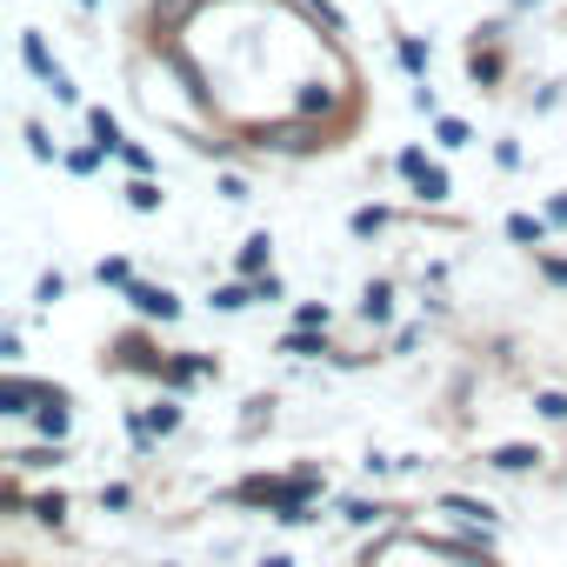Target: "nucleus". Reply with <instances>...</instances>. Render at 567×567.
<instances>
[{
  "instance_id": "obj_19",
  "label": "nucleus",
  "mask_w": 567,
  "mask_h": 567,
  "mask_svg": "<svg viewBox=\"0 0 567 567\" xmlns=\"http://www.w3.org/2000/svg\"><path fill=\"white\" fill-rule=\"evenodd\" d=\"M328 101H334L328 87H301V114H328Z\"/></svg>"
},
{
  "instance_id": "obj_14",
  "label": "nucleus",
  "mask_w": 567,
  "mask_h": 567,
  "mask_svg": "<svg viewBox=\"0 0 567 567\" xmlns=\"http://www.w3.org/2000/svg\"><path fill=\"white\" fill-rule=\"evenodd\" d=\"M127 200H134L141 214H154V207H161V187H154V181H134V187H127Z\"/></svg>"
},
{
  "instance_id": "obj_9",
  "label": "nucleus",
  "mask_w": 567,
  "mask_h": 567,
  "mask_svg": "<svg viewBox=\"0 0 567 567\" xmlns=\"http://www.w3.org/2000/svg\"><path fill=\"white\" fill-rule=\"evenodd\" d=\"M507 234L520 240V247H540L547 234H540V220H527V214H507Z\"/></svg>"
},
{
  "instance_id": "obj_18",
  "label": "nucleus",
  "mask_w": 567,
  "mask_h": 567,
  "mask_svg": "<svg viewBox=\"0 0 567 567\" xmlns=\"http://www.w3.org/2000/svg\"><path fill=\"white\" fill-rule=\"evenodd\" d=\"M447 514H467V520H474V514H481V520H487V514H494V507H487V501H467V494H447Z\"/></svg>"
},
{
  "instance_id": "obj_2",
  "label": "nucleus",
  "mask_w": 567,
  "mask_h": 567,
  "mask_svg": "<svg viewBox=\"0 0 567 567\" xmlns=\"http://www.w3.org/2000/svg\"><path fill=\"white\" fill-rule=\"evenodd\" d=\"M487 467H501V474H527V467H540V447L507 441V447H494V454H487Z\"/></svg>"
},
{
  "instance_id": "obj_13",
  "label": "nucleus",
  "mask_w": 567,
  "mask_h": 567,
  "mask_svg": "<svg viewBox=\"0 0 567 567\" xmlns=\"http://www.w3.org/2000/svg\"><path fill=\"white\" fill-rule=\"evenodd\" d=\"M414 187H421V200H447V174H441V167H427Z\"/></svg>"
},
{
  "instance_id": "obj_21",
  "label": "nucleus",
  "mask_w": 567,
  "mask_h": 567,
  "mask_svg": "<svg viewBox=\"0 0 567 567\" xmlns=\"http://www.w3.org/2000/svg\"><path fill=\"white\" fill-rule=\"evenodd\" d=\"M540 274L554 280V288H567V260H554V254H540Z\"/></svg>"
},
{
  "instance_id": "obj_3",
  "label": "nucleus",
  "mask_w": 567,
  "mask_h": 567,
  "mask_svg": "<svg viewBox=\"0 0 567 567\" xmlns=\"http://www.w3.org/2000/svg\"><path fill=\"white\" fill-rule=\"evenodd\" d=\"M127 301H134V308H141V315H147V321H174V315H181V301H174V295H167V288H134V295H127Z\"/></svg>"
},
{
  "instance_id": "obj_15",
  "label": "nucleus",
  "mask_w": 567,
  "mask_h": 567,
  "mask_svg": "<svg viewBox=\"0 0 567 567\" xmlns=\"http://www.w3.org/2000/svg\"><path fill=\"white\" fill-rule=\"evenodd\" d=\"M247 301H260V295H247V288H220V295H214V308H220V315H240Z\"/></svg>"
},
{
  "instance_id": "obj_7",
  "label": "nucleus",
  "mask_w": 567,
  "mask_h": 567,
  "mask_svg": "<svg viewBox=\"0 0 567 567\" xmlns=\"http://www.w3.org/2000/svg\"><path fill=\"white\" fill-rule=\"evenodd\" d=\"M280 354H295V361H315V354H328V341H315V334H288V341H280Z\"/></svg>"
},
{
  "instance_id": "obj_20",
  "label": "nucleus",
  "mask_w": 567,
  "mask_h": 567,
  "mask_svg": "<svg viewBox=\"0 0 567 567\" xmlns=\"http://www.w3.org/2000/svg\"><path fill=\"white\" fill-rule=\"evenodd\" d=\"M441 147H467V121H441Z\"/></svg>"
},
{
  "instance_id": "obj_4",
  "label": "nucleus",
  "mask_w": 567,
  "mask_h": 567,
  "mask_svg": "<svg viewBox=\"0 0 567 567\" xmlns=\"http://www.w3.org/2000/svg\"><path fill=\"white\" fill-rule=\"evenodd\" d=\"M34 401H48V388H34V381H8V388H0V414H34Z\"/></svg>"
},
{
  "instance_id": "obj_1",
  "label": "nucleus",
  "mask_w": 567,
  "mask_h": 567,
  "mask_svg": "<svg viewBox=\"0 0 567 567\" xmlns=\"http://www.w3.org/2000/svg\"><path fill=\"white\" fill-rule=\"evenodd\" d=\"M315 487H321V474H315V467H301L295 481H240V487H234V501L274 507L280 520H308V501H315Z\"/></svg>"
},
{
  "instance_id": "obj_11",
  "label": "nucleus",
  "mask_w": 567,
  "mask_h": 567,
  "mask_svg": "<svg viewBox=\"0 0 567 567\" xmlns=\"http://www.w3.org/2000/svg\"><path fill=\"white\" fill-rule=\"evenodd\" d=\"M87 127H94V147H121V127H114V114H87Z\"/></svg>"
},
{
  "instance_id": "obj_23",
  "label": "nucleus",
  "mask_w": 567,
  "mask_h": 567,
  "mask_svg": "<svg viewBox=\"0 0 567 567\" xmlns=\"http://www.w3.org/2000/svg\"><path fill=\"white\" fill-rule=\"evenodd\" d=\"M554 214H560V220H567V194H560V200H554Z\"/></svg>"
},
{
  "instance_id": "obj_6",
  "label": "nucleus",
  "mask_w": 567,
  "mask_h": 567,
  "mask_svg": "<svg viewBox=\"0 0 567 567\" xmlns=\"http://www.w3.org/2000/svg\"><path fill=\"white\" fill-rule=\"evenodd\" d=\"M147 427H154V434H174V427H181V401H154V408H147Z\"/></svg>"
},
{
  "instance_id": "obj_8",
  "label": "nucleus",
  "mask_w": 567,
  "mask_h": 567,
  "mask_svg": "<svg viewBox=\"0 0 567 567\" xmlns=\"http://www.w3.org/2000/svg\"><path fill=\"white\" fill-rule=\"evenodd\" d=\"M467 68H474V81H481V87H494V81H501V54H481V48H474V54H467Z\"/></svg>"
},
{
  "instance_id": "obj_17",
  "label": "nucleus",
  "mask_w": 567,
  "mask_h": 567,
  "mask_svg": "<svg viewBox=\"0 0 567 567\" xmlns=\"http://www.w3.org/2000/svg\"><path fill=\"white\" fill-rule=\"evenodd\" d=\"M381 227H388V214H381V207H361V214H354V234H361V240H368V234H381Z\"/></svg>"
},
{
  "instance_id": "obj_10",
  "label": "nucleus",
  "mask_w": 567,
  "mask_h": 567,
  "mask_svg": "<svg viewBox=\"0 0 567 567\" xmlns=\"http://www.w3.org/2000/svg\"><path fill=\"white\" fill-rule=\"evenodd\" d=\"M534 408H540V421H567V394H560V388H540Z\"/></svg>"
},
{
  "instance_id": "obj_12",
  "label": "nucleus",
  "mask_w": 567,
  "mask_h": 567,
  "mask_svg": "<svg viewBox=\"0 0 567 567\" xmlns=\"http://www.w3.org/2000/svg\"><path fill=\"white\" fill-rule=\"evenodd\" d=\"M361 315H368V321H388V280H374V288H368V301H361Z\"/></svg>"
},
{
  "instance_id": "obj_16",
  "label": "nucleus",
  "mask_w": 567,
  "mask_h": 567,
  "mask_svg": "<svg viewBox=\"0 0 567 567\" xmlns=\"http://www.w3.org/2000/svg\"><path fill=\"white\" fill-rule=\"evenodd\" d=\"M61 514H68V501H61V494H41V501H34V520H48V527H61Z\"/></svg>"
},
{
  "instance_id": "obj_5",
  "label": "nucleus",
  "mask_w": 567,
  "mask_h": 567,
  "mask_svg": "<svg viewBox=\"0 0 567 567\" xmlns=\"http://www.w3.org/2000/svg\"><path fill=\"white\" fill-rule=\"evenodd\" d=\"M267 254H274V240H267V234H254V240L240 247V274H260V267H267Z\"/></svg>"
},
{
  "instance_id": "obj_22",
  "label": "nucleus",
  "mask_w": 567,
  "mask_h": 567,
  "mask_svg": "<svg viewBox=\"0 0 567 567\" xmlns=\"http://www.w3.org/2000/svg\"><path fill=\"white\" fill-rule=\"evenodd\" d=\"M260 567H295V560H288V554H267V560H260Z\"/></svg>"
},
{
  "instance_id": "obj_24",
  "label": "nucleus",
  "mask_w": 567,
  "mask_h": 567,
  "mask_svg": "<svg viewBox=\"0 0 567 567\" xmlns=\"http://www.w3.org/2000/svg\"><path fill=\"white\" fill-rule=\"evenodd\" d=\"M81 8H94V0H81Z\"/></svg>"
}]
</instances>
